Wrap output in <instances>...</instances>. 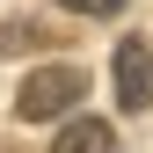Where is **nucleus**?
<instances>
[{
  "label": "nucleus",
  "mask_w": 153,
  "mask_h": 153,
  "mask_svg": "<svg viewBox=\"0 0 153 153\" xmlns=\"http://www.w3.org/2000/svg\"><path fill=\"white\" fill-rule=\"evenodd\" d=\"M80 95H88V73H80V66H36L29 80H22V95H15V117H29V124L66 117Z\"/></svg>",
  "instance_id": "nucleus-1"
},
{
  "label": "nucleus",
  "mask_w": 153,
  "mask_h": 153,
  "mask_svg": "<svg viewBox=\"0 0 153 153\" xmlns=\"http://www.w3.org/2000/svg\"><path fill=\"white\" fill-rule=\"evenodd\" d=\"M109 73H117V109H124V117H139L146 95H153V51L139 44V36H124L117 59H109Z\"/></svg>",
  "instance_id": "nucleus-2"
},
{
  "label": "nucleus",
  "mask_w": 153,
  "mask_h": 153,
  "mask_svg": "<svg viewBox=\"0 0 153 153\" xmlns=\"http://www.w3.org/2000/svg\"><path fill=\"white\" fill-rule=\"evenodd\" d=\"M51 153H117V139H109L102 117H66V131L51 139Z\"/></svg>",
  "instance_id": "nucleus-3"
},
{
  "label": "nucleus",
  "mask_w": 153,
  "mask_h": 153,
  "mask_svg": "<svg viewBox=\"0 0 153 153\" xmlns=\"http://www.w3.org/2000/svg\"><path fill=\"white\" fill-rule=\"evenodd\" d=\"M66 7H73V15H117L124 0H66Z\"/></svg>",
  "instance_id": "nucleus-4"
}]
</instances>
